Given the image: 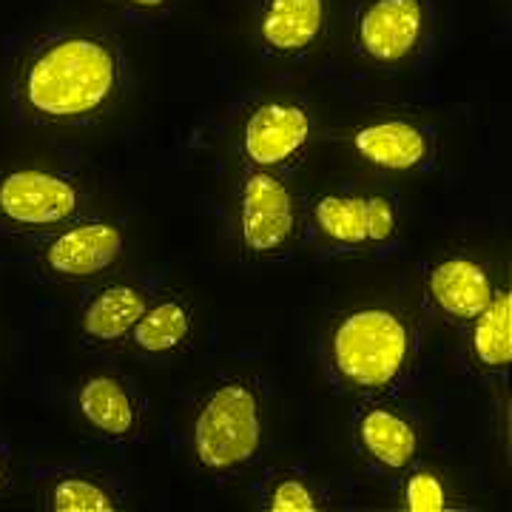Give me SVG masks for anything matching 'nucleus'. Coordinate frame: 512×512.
I'll list each match as a JSON object with an SVG mask.
<instances>
[{
  "label": "nucleus",
  "mask_w": 512,
  "mask_h": 512,
  "mask_svg": "<svg viewBox=\"0 0 512 512\" xmlns=\"http://www.w3.org/2000/svg\"><path fill=\"white\" fill-rule=\"evenodd\" d=\"M15 106L35 126H86L123 97V57L109 37L63 32L20 55Z\"/></svg>",
  "instance_id": "nucleus-1"
},
{
  "label": "nucleus",
  "mask_w": 512,
  "mask_h": 512,
  "mask_svg": "<svg viewBox=\"0 0 512 512\" xmlns=\"http://www.w3.org/2000/svg\"><path fill=\"white\" fill-rule=\"evenodd\" d=\"M328 353L342 382L365 393H379L410 365L413 330L393 308L350 311L330 330Z\"/></svg>",
  "instance_id": "nucleus-2"
},
{
  "label": "nucleus",
  "mask_w": 512,
  "mask_h": 512,
  "mask_svg": "<svg viewBox=\"0 0 512 512\" xmlns=\"http://www.w3.org/2000/svg\"><path fill=\"white\" fill-rule=\"evenodd\" d=\"M265 441V413L256 390L245 382L214 387L194 416L191 447L208 473H231L254 461Z\"/></svg>",
  "instance_id": "nucleus-3"
},
{
  "label": "nucleus",
  "mask_w": 512,
  "mask_h": 512,
  "mask_svg": "<svg viewBox=\"0 0 512 512\" xmlns=\"http://www.w3.org/2000/svg\"><path fill=\"white\" fill-rule=\"evenodd\" d=\"M86 205L72 177L49 168H9L0 174V225L9 231H57L72 225Z\"/></svg>",
  "instance_id": "nucleus-4"
},
{
  "label": "nucleus",
  "mask_w": 512,
  "mask_h": 512,
  "mask_svg": "<svg viewBox=\"0 0 512 512\" xmlns=\"http://www.w3.org/2000/svg\"><path fill=\"white\" fill-rule=\"evenodd\" d=\"M299 231L296 197L276 171L254 168L245 174L237 200V234L254 256L285 254Z\"/></svg>",
  "instance_id": "nucleus-5"
},
{
  "label": "nucleus",
  "mask_w": 512,
  "mask_h": 512,
  "mask_svg": "<svg viewBox=\"0 0 512 512\" xmlns=\"http://www.w3.org/2000/svg\"><path fill=\"white\" fill-rule=\"evenodd\" d=\"M126 256V234L117 222H72L40 248V268L57 282H89L109 274Z\"/></svg>",
  "instance_id": "nucleus-6"
},
{
  "label": "nucleus",
  "mask_w": 512,
  "mask_h": 512,
  "mask_svg": "<svg viewBox=\"0 0 512 512\" xmlns=\"http://www.w3.org/2000/svg\"><path fill=\"white\" fill-rule=\"evenodd\" d=\"M427 26L424 0H370L356 18V46L376 66H404L421 52Z\"/></svg>",
  "instance_id": "nucleus-7"
},
{
  "label": "nucleus",
  "mask_w": 512,
  "mask_h": 512,
  "mask_svg": "<svg viewBox=\"0 0 512 512\" xmlns=\"http://www.w3.org/2000/svg\"><path fill=\"white\" fill-rule=\"evenodd\" d=\"M313 228L339 248H382L396 239L399 214L382 194L330 191L313 202Z\"/></svg>",
  "instance_id": "nucleus-8"
},
{
  "label": "nucleus",
  "mask_w": 512,
  "mask_h": 512,
  "mask_svg": "<svg viewBox=\"0 0 512 512\" xmlns=\"http://www.w3.org/2000/svg\"><path fill=\"white\" fill-rule=\"evenodd\" d=\"M313 134L308 111L293 100H265L259 103L242 126V157L254 168L276 171L296 160Z\"/></svg>",
  "instance_id": "nucleus-9"
},
{
  "label": "nucleus",
  "mask_w": 512,
  "mask_h": 512,
  "mask_svg": "<svg viewBox=\"0 0 512 512\" xmlns=\"http://www.w3.org/2000/svg\"><path fill=\"white\" fill-rule=\"evenodd\" d=\"M427 293L447 319L473 322L490 305L495 285L490 271L473 256H447L427 274Z\"/></svg>",
  "instance_id": "nucleus-10"
},
{
  "label": "nucleus",
  "mask_w": 512,
  "mask_h": 512,
  "mask_svg": "<svg viewBox=\"0 0 512 512\" xmlns=\"http://www.w3.org/2000/svg\"><path fill=\"white\" fill-rule=\"evenodd\" d=\"M362 163L390 174H410L430 163L433 140L416 123L407 120H379L359 128L350 140Z\"/></svg>",
  "instance_id": "nucleus-11"
},
{
  "label": "nucleus",
  "mask_w": 512,
  "mask_h": 512,
  "mask_svg": "<svg viewBox=\"0 0 512 512\" xmlns=\"http://www.w3.org/2000/svg\"><path fill=\"white\" fill-rule=\"evenodd\" d=\"M328 26V0H265L259 9V43L279 57L308 52Z\"/></svg>",
  "instance_id": "nucleus-12"
},
{
  "label": "nucleus",
  "mask_w": 512,
  "mask_h": 512,
  "mask_svg": "<svg viewBox=\"0 0 512 512\" xmlns=\"http://www.w3.org/2000/svg\"><path fill=\"white\" fill-rule=\"evenodd\" d=\"M151 296L140 282H111L106 288L92 293V299L83 305L77 330L86 342L94 345H117L128 339L131 328L148 308Z\"/></svg>",
  "instance_id": "nucleus-13"
},
{
  "label": "nucleus",
  "mask_w": 512,
  "mask_h": 512,
  "mask_svg": "<svg viewBox=\"0 0 512 512\" xmlns=\"http://www.w3.org/2000/svg\"><path fill=\"white\" fill-rule=\"evenodd\" d=\"M77 416L106 439H128L140 424V410L123 379L114 373H92L74 390Z\"/></svg>",
  "instance_id": "nucleus-14"
},
{
  "label": "nucleus",
  "mask_w": 512,
  "mask_h": 512,
  "mask_svg": "<svg viewBox=\"0 0 512 512\" xmlns=\"http://www.w3.org/2000/svg\"><path fill=\"white\" fill-rule=\"evenodd\" d=\"M359 444L367 456L387 470H407L416 453H419V433L410 424L407 416H402L393 407H373L359 419L356 427Z\"/></svg>",
  "instance_id": "nucleus-15"
},
{
  "label": "nucleus",
  "mask_w": 512,
  "mask_h": 512,
  "mask_svg": "<svg viewBox=\"0 0 512 512\" xmlns=\"http://www.w3.org/2000/svg\"><path fill=\"white\" fill-rule=\"evenodd\" d=\"M191 308L183 299H157L148 302L143 316L137 319V325L128 333V342L140 353L148 356H163V353H174L180 350L191 339Z\"/></svg>",
  "instance_id": "nucleus-16"
},
{
  "label": "nucleus",
  "mask_w": 512,
  "mask_h": 512,
  "mask_svg": "<svg viewBox=\"0 0 512 512\" xmlns=\"http://www.w3.org/2000/svg\"><path fill=\"white\" fill-rule=\"evenodd\" d=\"M473 359L487 370H504L512 362V299L510 291H495L490 305L473 319L470 336Z\"/></svg>",
  "instance_id": "nucleus-17"
},
{
  "label": "nucleus",
  "mask_w": 512,
  "mask_h": 512,
  "mask_svg": "<svg viewBox=\"0 0 512 512\" xmlns=\"http://www.w3.org/2000/svg\"><path fill=\"white\" fill-rule=\"evenodd\" d=\"M46 507L55 512H114L117 495L94 476H60L46 490Z\"/></svg>",
  "instance_id": "nucleus-18"
},
{
  "label": "nucleus",
  "mask_w": 512,
  "mask_h": 512,
  "mask_svg": "<svg viewBox=\"0 0 512 512\" xmlns=\"http://www.w3.org/2000/svg\"><path fill=\"white\" fill-rule=\"evenodd\" d=\"M402 507L410 512L450 510L447 484L436 473H413V476L404 481Z\"/></svg>",
  "instance_id": "nucleus-19"
},
{
  "label": "nucleus",
  "mask_w": 512,
  "mask_h": 512,
  "mask_svg": "<svg viewBox=\"0 0 512 512\" xmlns=\"http://www.w3.org/2000/svg\"><path fill=\"white\" fill-rule=\"evenodd\" d=\"M268 510L274 512H313L319 510V498L302 478H282L276 481L268 495Z\"/></svg>",
  "instance_id": "nucleus-20"
},
{
  "label": "nucleus",
  "mask_w": 512,
  "mask_h": 512,
  "mask_svg": "<svg viewBox=\"0 0 512 512\" xmlns=\"http://www.w3.org/2000/svg\"><path fill=\"white\" fill-rule=\"evenodd\" d=\"M120 3H126L128 9L143 12V15H160V12L168 9V3H171V0H120Z\"/></svg>",
  "instance_id": "nucleus-21"
},
{
  "label": "nucleus",
  "mask_w": 512,
  "mask_h": 512,
  "mask_svg": "<svg viewBox=\"0 0 512 512\" xmlns=\"http://www.w3.org/2000/svg\"><path fill=\"white\" fill-rule=\"evenodd\" d=\"M6 487V467H3V461H0V490Z\"/></svg>",
  "instance_id": "nucleus-22"
}]
</instances>
